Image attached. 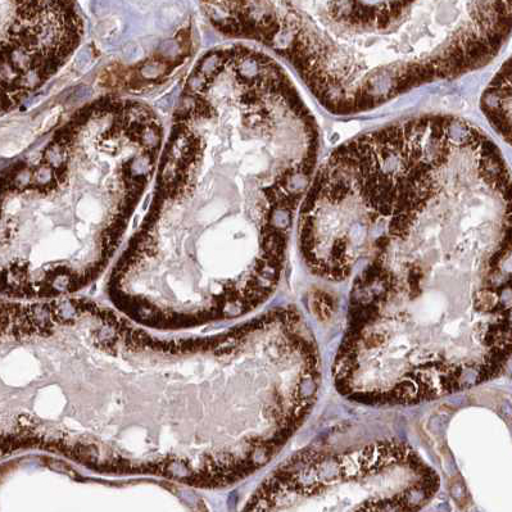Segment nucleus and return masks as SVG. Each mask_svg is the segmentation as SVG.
Segmentation results:
<instances>
[{
    "label": "nucleus",
    "instance_id": "1",
    "mask_svg": "<svg viewBox=\"0 0 512 512\" xmlns=\"http://www.w3.org/2000/svg\"><path fill=\"white\" fill-rule=\"evenodd\" d=\"M512 208L455 217L357 270L334 364L344 396L411 405L495 376L512 351Z\"/></svg>",
    "mask_w": 512,
    "mask_h": 512
},
{
    "label": "nucleus",
    "instance_id": "2",
    "mask_svg": "<svg viewBox=\"0 0 512 512\" xmlns=\"http://www.w3.org/2000/svg\"><path fill=\"white\" fill-rule=\"evenodd\" d=\"M439 478L402 442L346 451H308L288 461L255 498L256 510L418 511Z\"/></svg>",
    "mask_w": 512,
    "mask_h": 512
},
{
    "label": "nucleus",
    "instance_id": "3",
    "mask_svg": "<svg viewBox=\"0 0 512 512\" xmlns=\"http://www.w3.org/2000/svg\"><path fill=\"white\" fill-rule=\"evenodd\" d=\"M482 110L492 128L512 148V56L484 90Z\"/></svg>",
    "mask_w": 512,
    "mask_h": 512
},
{
    "label": "nucleus",
    "instance_id": "4",
    "mask_svg": "<svg viewBox=\"0 0 512 512\" xmlns=\"http://www.w3.org/2000/svg\"><path fill=\"white\" fill-rule=\"evenodd\" d=\"M9 61L12 62V65L16 67L17 70L27 71L31 69V65H33V60H31L29 54L22 48H13L11 52H9Z\"/></svg>",
    "mask_w": 512,
    "mask_h": 512
},
{
    "label": "nucleus",
    "instance_id": "5",
    "mask_svg": "<svg viewBox=\"0 0 512 512\" xmlns=\"http://www.w3.org/2000/svg\"><path fill=\"white\" fill-rule=\"evenodd\" d=\"M47 165L52 166L53 169H61L63 162H65V152L60 143H53L51 147L44 153Z\"/></svg>",
    "mask_w": 512,
    "mask_h": 512
},
{
    "label": "nucleus",
    "instance_id": "6",
    "mask_svg": "<svg viewBox=\"0 0 512 512\" xmlns=\"http://www.w3.org/2000/svg\"><path fill=\"white\" fill-rule=\"evenodd\" d=\"M165 72L166 63L158 60L148 61L144 63L142 69H140V74H142L143 79L146 80L158 79V77L163 76Z\"/></svg>",
    "mask_w": 512,
    "mask_h": 512
},
{
    "label": "nucleus",
    "instance_id": "7",
    "mask_svg": "<svg viewBox=\"0 0 512 512\" xmlns=\"http://www.w3.org/2000/svg\"><path fill=\"white\" fill-rule=\"evenodd\" d=\"M152 161L151 157L144 154V156H139L135 158L133 162H131L130 171L131 175L137 176H146L149 171H151Z\"/></svg>",
    "mask_w": 512,
    "mask_h": 512
},
{
    "label": "nucleus",
    "instance_id": "8",
    "mask_svg": "<svg viewBox=\"0 0 512 512\" xmlns=\"http://www.w3.org/2000/svg\"><path fill=\"white\" fill-rule=\"evenodd\" d=\"M221 67V57L219 54H211V56H208L201 62V65H199V70L201 71L203 75L207 77H211L212 75H215L217 71L220 70Z\"/></svg>",
    "mask_w": 512,
    "mask_h": 512
},
{
    "label": "nucleus",
    "instance_id": "9",
    "mask_svg": "<svg viewBox=\"0 0 512 512\" xmlns=\"http://www.w3.org/2000/svg\"><path fill=\"white\" fill-rule=\"evenodd\" d=\"M42 69H30L25 71L24 76H21L18 81H20V85L25 89H33L36 88L42 81Z\"/></svg>",
    "mask_w": 512,
    "mask_h": 512
},
{
    "label": "nucleus",
    "instance_id": "10",
    "mask_svg": "<svg viewBox=\"0 0 512 512\" xmlns=\"http://www.w3.org/2000/svg\"><path fill=\"white\" fill-rule=\"evenodd\" d=\"M54 178V171L52 166L43 165L38 167L34 172V181L36 185L39 187H47V185L51 184Z\"/></svg>",
    "mask_w": 512,
    "mask_h": 512
},
{
    "label": "nucleus",
    "instance_id": "11",
    "mask_svg": "<svg viewBox=\"0 0 512 512\" xmlns=\"http://www.w3.org/2000/svg\"><path fill=\"white\" fill-rule=\"evenodd\" d=\"M140 139H142L144 147L149 149H156L160 146L161 142L160 133L154 128L143 130L142 134H140Z\"/></svg>",
    "mask_w": 512,
    "mask_h": 512
},
{
    "label": "nucleus",
    "instance_id": "12",
    "mask_svg": "<svg viewBox=\"0 0 512 512\" xmlns=\"http://www.w3.org/2000/svg\"><path fill=\"white\" fill-rule=\"evenodd\" d=\"M2 77L4 83H12L17 79H20V70H17L15 66L12 65V62L9 61V58L4 56L3 54V63H2Z\"/></svg>",
    "mask_w": 512,
    "mask_h": 512
},
{
    "label": "nucleus",
    "instance_id": "13",
    "mask_svg": "<svg viewBox=\"0 0 512 512\" xmlns=\"http://www.w3.org/2000/svg\"><path fill=\"white\" fill-rule=\"evenodd\" d=\"M158 53H160V56L163 58H176L180 56L181 44L178 40H170V42L161 45V48L158 49Z\"/></svg>",
    "mask_w": 512,
    "mask_h": 512
},
{
    "label": "nucleus",
    "instance_id": "14",
    "mask_svg": "<svg viewBox=\"0 0 512 512\" xmlns=\"http://www.w3.org/2000/svg\"><path fill=\"white\" fill-rule=\"evenodd\" d=\"M179 169L174 161L167 162L162 170V180L165 184H174L175 180L178 179Z\"/></svg>",
    "mask_w": 512,
    "mask_h": 512
},
{
    "label": "nucleus",
    "instance_id": "15",
    "mask_svg": "<svg viewBox=\"0 0 512 512\" xmlns=\"http://www.w3.org/2000/svg\"><path fill=\"white\" fill-rule=\"evenodd\" d=\"M207 76L203 75L201 71H197L188 79V88L193 92H201L206 88Z\"/></svg>",
    "mask_w": 512,
    "mask_h": 512
},
{
    "label": "nucleus",
    "instance_id": "16",
    "mask_svg": "<svg viewBox=\"0 0 512 512\" xmlns=\"http://www.w3.org/2000/svg\"><path fill=\"white\" fill-rule=\"evenodd\" d=\"M31 180H34V174L29 169H24L18 171L15 179H13V184L17 189H24L31 183Z\"/></svg>",
    "mask_w": 512,
    "mask_h": 512
},
{
    "label": "nucleus",
    "instance_id": "17",
    "mask_svg": "<svg viewBox=\"0 0 512 512\" xmlns=\"http://www.w3.org/2000/svg\"><path fill=\"white\" fill-rule=\"evenodd\" d=\"M89 94H90V89L85 88V86H83V88L75 89L74 92H72L71 97H72V99H74V102H79V101H81V99L88 97Z\"/></svg>",
    "mask_w": 512,
    "mask_h": 512
}]
</instances>
